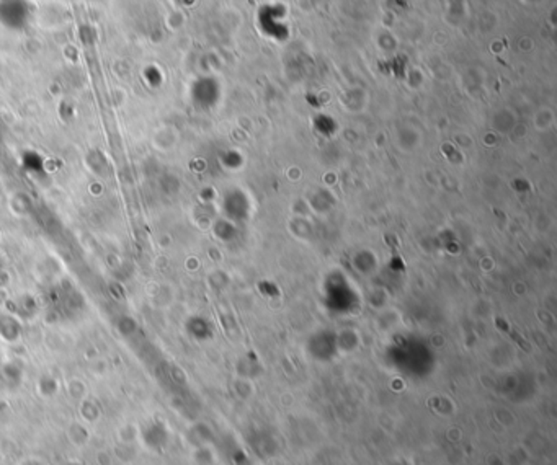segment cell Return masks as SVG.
I'll use <instances>...</instances> for the list:
<instances>
[{
  "mask_svg": "<svg viewBox=\"0 0 557 465\" xmlns=\"http://www.w3.org/2000/svg\"><path fill=\"white\" fill-rule=\"evenodd\" d=\"M67 436H69V439L74 446H79V447L85 446L87 441H89V433L85 431L84 426H80V431H75V428L71 426L69 431H67Z\"/></svg>",
  "mask_w": 557,
  "mask_h": 465,
  "instance_id": "cell-1",
  "label": "cell"
},
{
  "mask_svg": "<svg viewBox=\"0 0 557 465\" xmlns=\"http://www.w3.org/2000/svg\"><path fill=\"white\" fill-rule=\"evenodd\" d=\"M18 465H46L41 459H36V457H28L25 459V461L20 462Z\"/></svg>",
  "mask_w": 557,
  "mask_h": 465,
  "instance_id": "cell-2",
  "label": "cell"
},
{
  "mask_svg": "<svg viewBox=\"0 0 557 465\" xmlns=\"http://www.w3.org/2000/svg\"><path fill=\"white\" fill-rule=\"evenodd\" d=\"M67 465H80V464H77V462H71V464H67Z\"/></svg>",
  "mask_w": 557,
  "mask_h": 465,
  "instance_id": "cell-3",
  "label": "cell"
}]
</instances>
